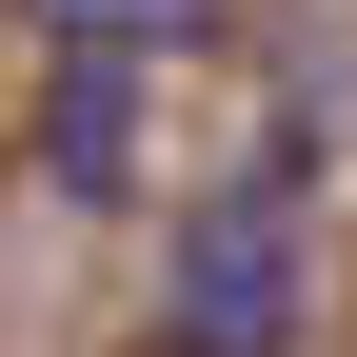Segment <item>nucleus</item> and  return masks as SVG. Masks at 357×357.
<instances>
[{"label": "nucleus", "instance_id": "7ed1b4c3", "mask_svg": "<svg viewBox=\"0 0 357 357\" xmlns=\"http://www.w3.org/2000/svg\"><path fill=\"white\" fill-rule=\"evenodd\" d=\"M60 159H79V199H119V79L79 60V100H60Z\"/></svg>", "mask_w": 357, "mask_h": 357}, {"label": "nucleus", "instance_id": "f03ea898", "mask_svg": "<svg viewBox=\"0 0 357 357\" xmlns=\"http://www.w3.org/2000/svg\"><path fill=\"white\" fill-rule=\"evenodd\" d=\"M40 20H60V60H100V79H119V60H159L199 0H40Z\"/></svg>", "mask_w": 357, "mask_h": 357}, {"label": "nucleus", "instance_id": "f257e3e1", "mask_svg": "<svg viewBox=\"0 0 357 357\" xmlns=\"http://www.w3.org/2000/svg\"><path fill=\"white\" fill-rule=\"evenodd\" d=\"M318 278H298V199L278 178H218L159 258V357H298Z\"/></svg>", "mask_w": 357, "mask_h": 357}]
</instances>
